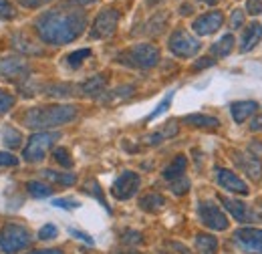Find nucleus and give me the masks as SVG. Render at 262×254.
<instances>
[{"instance_id":"1","label":"nucleus","mask_w":262,"mask_h":254,"mask_svg":"<svg viewBox=\"0 0 262 254\" xmlns=\"http://www.w3.org/2000/svg\"><path fill=\"white\" fill-rule=\"evenodd\" d=\"M36 32L47 45H67L79 38L85 27L87 16L79 10H49L34 23Z\"/></svg>"},{"instance_id":"2","label":"nucleus","mask_w":262,"mask_h":254,"mask_svg":"<svg viewBox=\"0 0 262 254\" xmlns=\"http://www.w3.org/2000/svg\"><path fill=\"white\" fill-rule=\"evenodd\" d=\"M77 117V107L73 105H49L33 107L23 115V123L29 129H49V127L65 125Z\"/></svg>"},{"instance_id":"3","label":"nucleus","mask_w":262,"mask_h":254,"mask_svg":"<svg viewBox=\"0 0 262 254\" xmlns=\"http://www.w3.org/2000/svg\"><path fill=\"white\" fill-rule=\"evenodd\" d=\"M119 63L129 65L135 69H151L160 63V51L154 45L141 43V45H133L125 53L119 55Z\"/></svg>"},{"instance_id":"4","label":"nucleus","mask_w":262,"mask_h":254,"mask_svg":"<svg viewBox=\"0 0 262 254\" xmlns=\"http://www.w3.org/2000/svg\"><path fill=\"white\" fill-rule=\"evenodd\" d=\"M31 244V232L20 224H6L0 230V248L6 254H14Z\"/></svg>"},{"instance_id":"5","label":"nucleus","mask_w":262,"mask_h":254,"mask_svg":"<svg viewBox=\"0 0 262 254\" xmlns=\"http://www.w3.org/2000/svg\"><path fill=\"white\" fill-rule=\"evenodd\" d=\"M59 137H61V133H57V131H38V133H34V135H31V139H29L25 152H23V158L27 161H40L47 156L49 147Z\"/></svg>"},{"instance_id":"6","label":"nucleus","mask_w":262,"mask_h":254,"mask_svg":"<svg viewBox=\"0 0 262 254\" xmlns=\"http://www.w3.org/2000/svg\"><path fill=\"white\" fill-rule=\"evenodd\" d=\"M200 40L194 38L192 34L184 29H178V31L171 32L169 36V51L176 55V57H182V59H192L194 55H198L200 51Z\"/></svg>"},{"instance_id":"7","label":"nucleus","mask_w":262,"mask_h":254,"mask_svg":"<svg viewBox=\"0 0 262 254\" xmlns=\"http://www.w3.org/2000/svg\"><path fill=\"white\" fill-rule=\"evenodd\" d=\"M198 214H200V220L204 226H208L210 230H218V232H222V230H226L228 228V218H226V214L222 212V208L220 206H216L214 202H200V206H198Z\"/></svg>"},{"instance_id":"8","label":"nucleus","mask_w":262,"mask_h":254,"mask_svg":"<svg viewBox=\"0 0 262 254\" xmlns=\"http://www.w3.org/2000/svg\"><path fill=\"white\" fill-rule=\"evenodd\" d=\"M117 23H119V12L115 8H103L91 27L89 36L91 38H109L117 29Z\"/></svg>"},{"instance_id":"9","label":"nucleus","mask_w":262,"mask_h":254,"mask_svg":"<svg viewBox=\"0 0 262 254\" xmlns=\"http://www.w3.org/2000/svg\"><path fill=\"white\" fill-rule=\"evenodd\" d=\"M234 244L250 254H262V228H240L234 232Z\"/></svg>"},{"instance_id":"10","label":"nucleus","mask_w":262,"mask_h":254,"mask_svg":"<svg viewBox=\"0 0 262 254\" xmlns=\"http://www.w3.org/2000/svg\"><path fill=\"white\" fill-rule=\"evenodd\" d=\"M141 186V178L135 172H123L111 186V194L115 200H129L133 198Z\"/></svg>"},{"instance_id":"11","label":"nucleus","mask_w":262,"mask_h":254,"mask_svg":"<svg viewBox=\"0 0 262 254\" xmlns=\"http://www.w3.org/2000/svg\"><path fill=\"white\" fill-rule=\"evenodd\" d=\"M222 23H224V14L220 10H214V12L202 14L200 18H196L194 25H192V29L200 36H208V34H214V32L218 31L222 27Z\"/></svg>"},{"instance_id":"12","label":"nucleus","mask_w":262,"mask_h":254,"mask_svg":"<svg viewBox=\"0 0 262 254\" xmlns=\"http://www.w3.org/2000/svg\"><path fill=\"white\" fill-rule=\"evenodd\" d=\"M216 180H218V184H220L224 190L234 192V194H242V196H246V194L250 192L248 184H246L240 176H236L234 172L224 170V167H218V170H216Z\"/></svg>"},{"instance_id":"13","label":"nucleus","mask_w":262,"mask_h":254,"mask_svg":"<svg viewBox=\"0 0 262 254\" xmlns=\"http://www.w3.org/2000/svg\"><path fill=\"white\" fill-rule=\"evenodd\" d=\"M234 161L236 165L252 180H260L262 176V161L258 159V156H248V154H234Z\"/></svg>"},{"instance_id":"14","label":"nucleus","mask_w":262,"mask_h":254,"mask_svg":"<svg viewBox=\"0 0 262 254\" xmlns=\"http://www.w3.org/2000/svg\"><path fill=\"white\" fill-rule=\"evenodd\" d=\"M256 111H258V103L256 101H236V103L230 105V113H232V119L236 123H244Z\"/></svg>"},{"instance_id":"15","label":"nucleus","mask_w":262,"mask_h":254,"mask_svg":"<svg viewBox=\"0 0 262 254\" xmlns=\"http://www.w3.org/2000/svg\"><path fill=\"white\" fill-rule=\"evenodd\" d=\"M262 38V27L258 23H252V25H248L244 32H242V40H240V51L242 53H248V51H252L258 43H260Z\"/></svg>"},{"instance_id":"16","label":"nucleus","mask_w":262,"mask_h":254,"mask_svg":"<svg viewBox=\"0 0 262 254\" xmlns=\"http://www.w3.org/2000/svg\"><path fill=\"white\" fill-rule=\"evenodd\" d=\"M220 202L222 206L228 210L230 214L238 220V222H248L250 220V214H248V206L240 200H234V198H228V196H220Z\"/></svg>"},{"instance_id":"17","label":"nucleus","mask_w":262,"mask_h":254,"mask_svg":"<svg viewBox=\"0 0 262 254\" xmlns=\"http://www.w3.org/2000/svg\"><path fill=\"white\" fill-rule=\"evenodd\" d=\"M27 63L23 59H0V75L6 79H14L27 73Z\"/></svg>"},{"instance_id":"18","label":"nucleus","mask_w":262,"mask_h":254,"mask_svg":"<svg viewBox=\"0 0 262 254\" xmlns=\"http://www.w3.org/2000/svg\"><path fill=\"white\" fill-rule=\"evenodd\" d=\"M186 167H188V159L186 156H176L167 165L164 167V178L167 182H173L178 178H182L186 174Z\"/></svg>"},{"instance_id":"19","label":"nucleus","mask_w":262,"mask_h":254,"mask_svg":"<svg viewBox=\"0 0 262 254\" xmlns=\"http://www.w3.org/2000/svg\"><path fill=\"white\" fill-rule=\"evenodd\" d=\"M164 206H165V198L162 194H147V196H143V198L139 200V208H141L143 212L156 214V212H160Z\"/></svg>"},{"instance_id":"20","label":"nucleus","mask_w":262,"mask_h":254,"mask_svg":"<svg viewBox=\"0 0 262 254\" xmlns=\"http://www.w3.org/2000/svg\"><path fill=\"white\" fill-rule=\"evenodd\" d=\"M105 87H107V79H105V75H95V77H91L89 81H85L81 89H83L85 95L99 97L101 93H105Z\"/></svg>"},{"instance_id":"21","label":"nucleus","mask_w":262,"mask_h":254,"mask_svg":"<svg viewBox=\"0 0 262 254\" xmlns=\"http://www.w3.org/2000/svg\"><path fill=\"white\" fill-rule=\"evenodd\" d=\"M40 174H42L45 180H51L53 184H59V186H73L77 182L75 174H61V172H55V170H42Z\"/></svg>"},{"instance_id":"22","label":"nucleus","mask_w":262,"mask_h":254,"mask_svg":"<svg viewBox=\"0 0 262 254\" xmlns=\"http://www.w3.org/2000/svg\"><path fill=\"white\" fill-rule=\"evenodd\" d=\"M196 248L200 254H216L218 252V240L210 234H198Z\"/></svg>"},{"instance_id":"23","label":"nucleus","mask_w":262,"mask_h":254,"mask_svg":"<svg viewBox=\"0 0 262 254\" xmlns=\"http://www.w3.org/2000/svg\"><path fill=\"white\" fill-rule=\"evenodd\" d=\"M184 121L188 125H194V127H218L220 121L212 115H204V113H194V115H186Z\"/></svg>"},{"instance_id":"24","label":"nucleus","mask_w":262,"mask_h":254,"mask_svg":"<svg viewBox=\"0 0 262 254\" xmlns=\"http://www.w3.org/2000/svg\"><path fill=\"white\" fill-rule=\"evenodd\" d=\"M234 49V36L232 34H224L216 45H212V55L214 57H228Z\"/></svg>"},{"instance_id":"25","label":"nucleus","mask_w":262,"mask_h":254,"mask_svg":"<svg viewBox=\"0 0 262 254\" xmlns=\"http://www.w3.org/2000/svg\"><path fill=\"white\" fill-rule=\"evenodd\" d=\"M176 133H178V125H176V123H167L162 131H156V133L147 135V137H145V143H149V145H158V143L164 141L165 137H173Z\"/></svg>"},{"instance_id":"26","label":"nucleus","mask_w":262,"mask_h":254,"mask_svg":"<svg viewBox=\"0 0 262 254\" xmlns=\"http://www.w3.org/2000/svg\"><path fill=\"white\" fill-rule=\"evenodd\" d=\"M27 190H29V194L34 196V198H47V196H51V194L55 192L53 186H49V184H45V182H36V180L27 184Z\"/></svg>"},{"instance_id":"27","label":"nucleus","mask_w":262,"mask_h":254,"mask_svg":"<svg viewBox=\"0 0 262 254\" xmlns=\"http://www.w3.org/2000/svg\"><path fill=\"white\" fill-rule=\"evenodd\" d=\"M91 57V49H81V51H75V53H71L69 57H67V65L69 67H73V69H77V67H81L85 59H89Z\"/></svg>"},{"instance_id":"28","label":"nucleus","mask_w":262,"mask_h":254,"mask_svg":"<svg viewBox=\"0 0 262 254\" xmlns=\"http://www.w3.org/2000/svg\"><path fill=\"white\" fill-rule=\"evenodd\" d=\"M171 99H173V91H169V93L165 95L164 101H162V103L156 107V111H151V113L147 115V121H154V119H158L162 113H165V111H167V107L171 105Z\"/></svg>"},{"instance_id":"29","label":"nucleus","mask_w":262,"mask_h":254,"mask_svg":"<svg viewBox=\"0 0 262 254\" xmlns=\"http://www.w3.org/2000/svg\"><path fill=\"white\" fill-rule=\"evenodd\" d=\"M12 43H14V47H16V49H20V51H25V53H29V55H36V53H40L36 47H31V40H29V38H23L20 34H16V36L12 38Z\"/></svg>"},{"instance_id":"30","label":"nucleus","mask_w":262,"mask_h":254,"mask_svg":"<svg viewBox=\"0 0 262 254\" xmlns=\"http://www.w3.org/2000/svg\"><path fill=\"white\" fill-rule=\"evenodd\" d=\"M85 192H87V194H91V196H95L99 202H101V204H103V206L109 210V206H107V202H105V196L101 194V186H99L97 180H91V182H87V184H85Z\"/></svg>"},{"instance_id":"31","label":"nucleus","mask_w":262,"mask_h":254,"mask_svg":"<svg viewBox=\"0 0 262 254\" xmlns=\"http://www.w3.org/2000/svg\"><path fill=\"white\" fill-rule=\"evenodd\" d=\"M2 137H4V143L6 145H10V147H16L18 143H20V133L16 131V129H12V127H8V129H4V133H2Z\"/></svg>"},{"instance_id":"32","label":"nucleus","mask_w":262,"mask_h":254,"mask_svg":"<svg viewBox=\"0 0 262 254\" xmlns=\"http://www.w3.org/2000/svg\"><path fill=\"white\" fill-rule=\"evenodd\" d=\"M12 107H14V95L8 93V91H4V89H0V115L6 113Z\"/></svg>"},{"instance_id":"33","label":"nucleus","mask_w":262,"mask_h":254,"mask_svg":"<svg viewBox=\"0 0 262 254\" xmlns=\"http://www.w3.org/2000/svg\"><path fill=\"white\" fill-rule=\"evenodd\" d=\"M188 190H190V182H188L186 176H182V178H178V180L171 182V192H173L176 196H184Z\"/></svg>"},{"instance_id":"34","label":"nucleus","mask_w":262,"mask_h":254,"mask_svg":"<svg viewBox=\"0 0 262 254\" xmlns=\"http://www.w3.org/2000/svg\"><path fill=\"white\" fill-rule=\"evenodd\" d=\"M53 158H55L57 163H61L63 167H71L73 165V159H71V156H69V152H67L65 147H57L53 152Z\"/></svg>"},{"instance_id":"35","label":"nucleus","mask_w":262,"mask_h":254,"mask_svg":"<svg viewBox=\"0 0 262 254\" xmlns=\"http://www.w3.org/2000/svg\"><path fill=\"white\" fill-rule=\"evenodd\" d=\"M57 234H59V230H57V226H55V224H45V226L38 230V238H40V240L57 238Z\"/></svg>"},{"instance_id":"36","label":"nucleus","mask_w":262,"mask_h":254,"mask_svg":"<svg viewBox=\"0 0 262 254\" xmlns=\"http://www.w3.org/2000/svg\"><path fill=\"white\" fill-rule=\"evenodd\" d=\"M0 16L2 18H14V6L8 0H0Z\"/></svg>"},{"instance_id":"37","label":"nucleus","mask_w":262,"mask_h":254,"mask_svg":"<svg viewBox=\"0 0 262 254\" xmlns=\"http://www.w3.org/2000/svg\"><path fill=\"white\" fill-rule=\"evenodd\" d=\"M8 165H18V158H14L8 152H0V167H8Z\"/></svg>"},{"instance_id":"38","label":"nucleus","mask_w":262,"mask_h":254,"mask_svg":"<svg viewBox=\"0 0 262 254\" xmlns=\"http://www.w3.org/2000/svg\"><path fill=\"white\" fill-rule=\"evenodd\" d=\"M53 206H57V208H65V210H73V208L79 206V202H77V200H69V198H59V200L53 202Z\"/></svg>"},{"instance_id":"39","label":"nucleus","mask_w":262,"mask_h":254,"mask_svg":"<svg viewBox=\"0 0 262 254\" xmlns=\"http://www.w3.org/2000/svg\"><path fill=\"white\" fill-rule=\"evenodd\" d=\"M230 25H232V29H240L242 25H244V10H234L232 12V18H230Z\"/></svg>"},{"instance_id":"40","label":"nucleus","mask_w":262,"mask_h":254,"mask_svg":"<svg viewBox=\"0 0 262 254\" xmlns=\"http://www.w3.org/2000/svg\"><path fill=\"white\" fill-rule=\"evenodd\" d=\"M246 12H248V14H252V16L260 14L262 12V0H248V2H246Z\"/></svg>"},{"instance_id":"41","label":"nucleus","mask_w":262,"mask_h":254,"mask_svg":"<svg viewBox=\"0 0 262 254\" xmlns=\"http://www.w3.org/2000/svg\"><path fill=\"white\" fill-rule=\"evenodd\" d=\"M123 242H127V244H139L141 242V234L135 232V230H127V232H123Z\"/></svg>"},{"instance_id":"42","label":"nucleus","mask_w":262,"mask_h":254,"mask_svg":"<svg viewBox=\"0 0 262 254\" xmlns=\"http://www.w3.org/2000/svg\"><path fill=\"white\" fill-rule=\"evenodd\" d=\"M71 234H73L75 238H79V240H83V242H87V244H91V246L95 244V240H93V238H91L89 234H85V232H79V230H73V228H71Z\"/></svg>"},{"instance_id":"43","label":"nucleus","mask_w":262,"mask_h":254,"mask_svg":"<svg viewBox=\"0 0 262 254\" xmlns=\"http://www.w3.org/2000/svg\"><path fill=\"white\" fill-rule=\"evenodd\" d=\"M23 6H27V8H40V6H45L47 2H51V0H18Z\"/></svg>"},{"instance_id":"44","label":"nucleus","mask_w":262,"mask_h":254,"mask_svg":"<svg viewBox=\"0 0 262 254\" xmlns=\"http://www.w3.org/2000/svg\"><path fill=\"white\" fill-rule=\"evenodd\" d=\"M214 61L212 59H200V63L194 65V69H204V67H212Z\"/></svg>"},{"instance_id":"45","label":"nucleus","mask_w":262,"mask_h":254,"mask_svg":"<svg viewBox=\"0 0 262 254\" xmlns=\"http://www.w3.org/2000/svg\"><path fill=\"white\" fill-rule=\"evenodd\" d=\"M252 131H262V117H256V119H252V125H250Z\"/></svg>"},{"instance_id":"46","label":"nucleus","mask_w":262,"mask_h":254,"mask_svg":"<svg viewBox=\"0 0 262 254\" xmlns=\"http://www.w3.org/2000/svg\"><path fill=\"white\" fill-rule=\"evenodd\" d=\"M31 254H63V250H57V248H47V250H36Z\"/></svg>"},{"instance_id":"47","label":"nucleus","mask_w":262,"mask_h":254,"mask_svg":"<svg viewBox=\"0 0 262 254\" xmlns=\"http://www.w3.org/2000/svg\"><path fill=\"white\" fill-rule=\"evenodd\" d=\"M67 2H73V4H81V6H85V4H93V2H97V0H67Z\"/></svg>"},{"instance_id":"48","label":"nucleus","mask_w":262,"mask_h":254,"mask_svg":"<svg viewBox=\"0 0 262 254\" xmlns=\"http://www.w3.org/2000/svg\"><path fill=\"white\" fill-rule=\"evenodd\" d=\"M180 12H182L184 16H186V14H190V12H192V4H186V6H182V8H180Z\"/></svg>"},{"instance_id":"49","label":"nucleus","mask_w":262,"mask_h":254,"mask_svg":"<svg viewBox=\"0 0 262 254\" xmlns=\"http://www.w3.org/2000/svg\"><path fill=\"white\" fill-rule=\"evenodd\" d=\"M171 248H176V250H180L182 254H190V250L188 248H184L182 244H171Z\"/></svg>"},{"instance_id":"50","label":"nucleus","mask_w":262,"mask_h":254,"mask_svg":"<svg viewBox=\"0 0 262 254\" xmlns=\"http://www.w3.org/2000/svg\"><path fill=\"white\" fill-rule=\"evenodd\" d=\"M202 2H206V4H210V6H214L218 0H202Z\"/></svg>"}]
</instances>
